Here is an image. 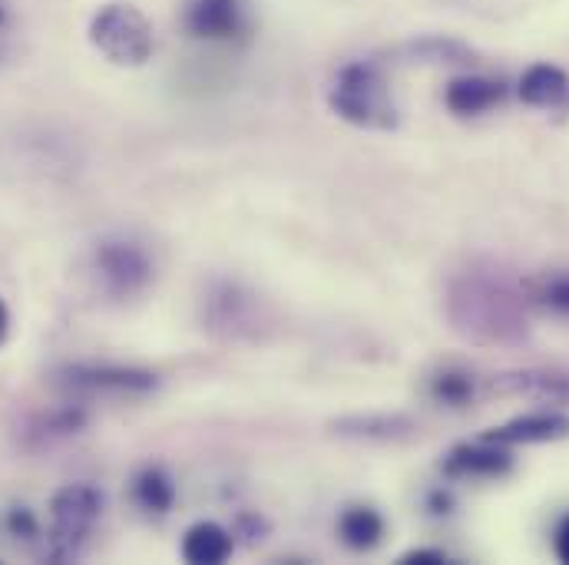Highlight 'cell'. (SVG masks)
<instances>
[{
  "mask_svg": "<svg viewBox=\"0 0 569 565\" xmlns=\"http://www.w3.org/2000/svg\"><path fill=\"white\" fill-rule=\"evenodd\" d=\"M450 327L473 344H520L527 337V294L497 269H467L447 287Z\"/></svg>",
  "mask_w": 569,
  "mask_h": 565,
  "instance_id": "obj_1",
  "label": "cell"
},
{
  "mask_svg": "<svg viewBox=\"0 0 569 565\" xmlns=\"http://www.w3.org/2000/svg\"><path fill=\"white\" fill-rule=\"evenodd\" d=\"M328 103L345 123H351L358 130L388 133L398 127V107H395L391 87H388L385 73L368 60H355L338 70Z\"/></svg>",
  "mask_w": 569,
  "mask_h": 565,
  "instance_id": "obj_2",
  "label": "cell"
},
{
  "mask_svg": "<svg viewBox=\"0 0 569 565\" xmlns=\"http://www.w3.org/2000/svg\"><path fill=\"white\" fill-rule=\"evenodd\" d=\"M103 493L93 483H67L50 500V559H77L103 516Z\"/></svg>",
  "mask_w": 569,
  "mask_h": 565,
  "instance_id": "obj_3",
  "label": "cell"
},
{
  "mask_svg": "<svg viewBox=\"0 0 569 565\" xmlns=\"http://www.w3.org/2000/svg\"><path fill=\"white\" fill-rule=\"evenodd\" d=\"M90 43L117 67H142L152 57V23L133 3H107L90 20Z\"/></svg>",
  "mask_w": 569,
  "mask_h": 565,
  "instance_id": "obj_4",
  "label": "cell"
},
{
  "mask_svg": "<svg viewBox=\"0 0 569 565\" xmlns=\"http://www.w3.org/2000/svg\"><path fill=\"white\" fill-rule=\"evenodd\" d=\"M93 269H97L100 284L113 297L140 294L142 287L152 282V262L146 249L133 239H103L93 249Z\"/></svg>",
  "mask_w": 569,
  "mask_h": 565,
  "instance_id": "obj_5",
  "label": "cell"
},
{
  "mask_svg": "<svg viewBox=\"0 0 569 565\" xmlns=\"http://www.w3.org/2000/svg\"><path fill=\"white\" fill-rule=\"evenodd\" d=\"M60 384L77 394H149L159 387V377L146 367L123 364H70L60 371Z\"/></svg>",
  "mask_w": 569,
  "mask_h": 565,
  "instance_id": "obj_6",
  "label": "cell"
},
{
  "mask_svg": "<svg viewBox=\"0 0 569 565\" xmlns=\"http://www.w3.org/2000/svg\"><path fill=\"white\" fill-rule=\"evenodd\" d=\"M440 470L447 480H497L513 470V456L503 443H493V440L457 443L443 456Z\"/></svg>",
  "mask_w": 569,
  "mask_h": 565,
  "instance_id": "obj_7",
  "label": "cell"
},
{
  "mask_svg": "<svg viewBox=\"0 0 569 565\" xmlns=\"http://www.w3.org/2000/svg\"><path fill=\"white\" fill-rule=\"evenodd\" d=\"M490 391L503 397L569 407V374H560V371H507L490 381Z\"/></svg>",
  "mask_w": 569,
  "mask_h": 565,
  "instance_id": "obj_8",
  "label": "cell"
},
{
  "mask_svg": "<svg viewBox=\"0 0 569 565\" xmlns=\"http://www.w3.org/2000/svg\"><path fill=\"white\" fill-rule=\"evenodd\" d=\"M503 97H507L503 80L480 77V73L453 77L443 90V103L453 117H480V113L493 110L497 103H503Z\"/></svg>",
  "mask_w": 569,
  "mask_h": 565,
  "instance_id": "obj_9",
  "label": "cell"
},
{
  "mask_svg": "<svg viewBox=\"0 0 569 565\" xmlns=\"http://www.w3.org/2000/svg\"><path fill=\"white\" fill-rule=\"evenodd\" d=\"M186 30L202 40H229L242 30V0H189Z\"/></svg>",
  "mask_w": 569,
  "mask_h": 565,
  "instance_id": "obj_10",
  "label": "cell"
},
{
  "mask_svg": "<svg viewBox=\"0 0 569 565\" xmlns=\"http://www.w3.org/2000/svg\"><path fill=\"white\" fill-rule=\"evenodd\" d=\"M569 436V417L557 411H543V414H523L513 417L503 426H493L483 433V440L503 443V446H517V443H557Z\"/></svg>",
  "mask_w": 569,
  "mask_h": 565,
  "instance_id": "obj_11",
  "label": "cell"
},
{
  "mask_svg": "<svg viewBox=\"0 0 569 565\" xmlns=\"http://www.w3.org/2000/svg\"><path fill=\"white\" fill-rule=\"evenodd\" d=\"M520 100L533 110H569V73L557 63H533L520 77Z\"/></svg>",
  "mask_w": 569,
  "mask_h": 565,
  "instance_id": "obj_12",
  "label": "cell"
},
{
  "mask_svg": "<svg viewBox=\"0 0 569 565\" xmlns=\"http://www.w3.org/2000/svg\"><path fill=\"white\" fill-rule=\"evenodd\" d=\"M232 556V536L226 526L202 519L182 536V559L192 565H219Z\"/></svg>",
  "mask_w": 569,
  "mask_h": 565,
  "instance_id": "obj_13",
  "label": "cell"
},
{
  "mask_svg": "<svg viewBox=\"0 0 569 565\" xmlns=\"http://www.w3.org/2000/svg\"><path fill=\"white\" fill-rule=\"evenodd\" d=\"M212 327H222L229 337H239L242 331H256L252 294H242L236 284H222L212 294Z\"/></svg>",
  "mask_w": 569,
  "mask_h": 565,
  "instance_id": "obj_14",
  "label": "cell"
},
{
  "mask_svg": "<svg viewBox=\"0 0 569 565\" xmlns=\"http://www.w3.org/2000/svg\"><path fill=\"white\" fill-rule=\"evenodd\" d=\"M331 430L338 436H351V440H401V436H411L415 433V421L405 417V414H358V417H341L335 421Z\"/></svg>",
  "mask_w": 569,
  "mask_h": 565,
  "instance_id": "obj_15",
  "label": "cell"
},
{
  "mask_svg": "<svg viewBox=\"0 0 569 565\" xmlns=\"http://www.w3.org/2000/svg\"><path fill=\"white\" fill-rule=\"evenodd\" d=\"M338 536L355 553H371L385 539V516L371 506H351L338 519Z\"/></svg>",
  "mask_w": 569,
  "mask_h": 565,
  "instance_id": "obj_16",
  "label": "cell"
},
{
  "mask_svg": "<svg viewBox=\"0 0 569 565\" xmlns=\"http://www.w3.org/2000/svg\"><path fill=\"white\" fill-rule=\"evenodd\" d=\"M523 294H527V301H533L547 314L569 317V269H553V272L530 279Z\"/></svg>",
  "mask_w": 569,
  "mask_h": 565,
  "instance_id": "obj_17",
  "label": "cell"
},
{
  "mask_svg": "<svg viewBox=\"0 0 569 565\" xmlns=\"http://www.w3.org/2000/svg\"><path fill=\"white\" fill-rule=\"evenodd\" d=\"M133 500L140 503L146 513H169L176 503V483L162 466H146L133 480Z\"/></svg>",
  "mask_w": 569,
  "mask_h": 565,
  "instance_id": "obj_18",
  "label": "cell"
},
{
  "mask_svg": "<svg viewBox=\"0 0 569 565\" xmlns=\"http://www.w3.org/2000/svg\"><path fill=\"white\" fill-rule=\"evenodd\" d=\"M415 63H443V67H470L473 50L463 47L460 40H447V37H427L421 43H408L405 50Z\"/></svg>",
  "mask_w": 569,
  "mask_h": 565,
  "instance_id": "obj_19",
  "label": "cell"
},
{
  "mask_svg": "<svg viewBox=\"0 0 569 565\" xmlns=\"http://www.w3.org/2000/svg\"><path fill=\"white\" fill-rule=\"evenodd\" d=\"M430 401L440 407H467L473 401V377L467 371H440L430 381Z\"/></svg>",
  "mask_w": 569,
  "mask_h": 565,
  "instance_id": "obj_20",
  "label": "cell"
},
{
  "mask_svg": "<svg viewBox=\"0 0 569 565\" xmlns=\"http://www.w3.org/2000/svg\"><path fill=\"white\" fill-rule=\"evenodd\" d=\"M7 526H10V533L13 536H23V539H30V536H37V519H33V513L30 509H10V516H7Z\"/></svg>",
  "mask_w": 569,
  "mask_h": 565,
  "instance_id": "obj_21",
  "label": "cell"
},
{
  "mask_svg": "<svg viewBox=\"0 0 569 565\" xmlns=\"http://www.w3.org/2000/svg\"><path fill=\"white\" fill-rule=\"evenodd\" d=\"M401 563L405 565H447L450 563V556H447L443 549H411V553H405V556H401Z\"/></svg>",
  "mask_w": 569,
  "mask_h": 565,
  "instance_id": "obj_22",
  "label": "cell"
},
{
  "mask_svg": "<svg viewBox=\"0 0 569 565\" xmlns=\"http://www.w3.org/2000/svg\"><path fill=\"white\" fill-rule=\"evenodd\" d=\"M427 509L433 513V516H450L453 513V493L450 490H433L430 496H427Z\"/></svg>",
  "mask_w": 569,
  "mask_h": 565,
  "instance_id": "obj_23",
  "label": "cell"
},
{
  "mask_svg": "<svg viewBox=\"0 0 569 565\" xmlns=\"http://www.w3.org/2000/svg\"><path fill=\"white\" fill-rule=\"evenodd\" d=\"M557 556L569 563V516L557 526Z\"/></svg>",
  "mask_w": 569,
  "mask_h": 565,
  "instance_id": "obj_24",
  "label": "cell"
},
{
  "mask_svg": "<svg viewBox=\"0 0 569 565\" xmlns=\"http://www.w3.org/2000/svg\"><path fill=\"white\" fill-rule=\"evenodd\" d=\"M7 331H10V311H7V304L0 301V344L7 341Z\"/></svg>",
  "mask_w": 569,
  "mask_h": 565,
  "instance_id": "obj_25",
  "label": "cell"
},
{
  "mask_svg": "<svg viewBox=\"0 0 569 565\" xmlns=\"http://www.w3.org/2000/svg\"><path fill=\"white\" fill-rule=\"evenodd\" d=\"M3 20H7V10H3V3H0V27H3Z\"/></svg>",
  "mask_w": 569,
  "mask_h": 565,
  "instance_id": "obj_26",
  "label": "cell"
}]
</instances>
